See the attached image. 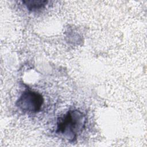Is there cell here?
I'll return each mask as SVG.
<instances>
[{
    "instance_id": "6da1fadb",
    "label": "cell",
    "mask_w": 147,
    "mask_h": 147,
    "mask_svg": "<svg viewBox=\"0 0 147 147\" xmlns=\"http://www.w3.org/2000/svg\"><path fill=\"white\" fill-rule=\"evenodd\" d=\"M85 122L86 118L83 113L78 110H69L58 119L56 133L74 141L82 131Z\"/></svg>"
},
{
    "instance_id": "7a4b0ae2",
    "label": "cell",
    "mask_w": 147,
    "mask_h": 147,
    "mask_svg": "<svg viewBox=\"0 0 147 147\" xmlns=\"http://www.w3.org/2000/svg\"><path fill=\"white\" fill-rule=\"evenodd\" d=\"M43 102V97L40 94L28 90L23 92L16 105L23 111L36 113L40 110Z\"/></svg>"
},
{
    "instance_id": "3957f363",
    "label": "cell",
    "mask_w": 147,
    "mask_h": 147,
    "mask_svg": "<svg viewBox=\"0 0 147 147\" xmlns=\"http://www.w3.org/2000/svg\"><path fill=\"white\" fill-rule=\"evenodd\" d=\"M29 10L35 11L43 8L48 3L47 1L41 0H28L22 1Z\"/></svg>"
}]
</instances>
